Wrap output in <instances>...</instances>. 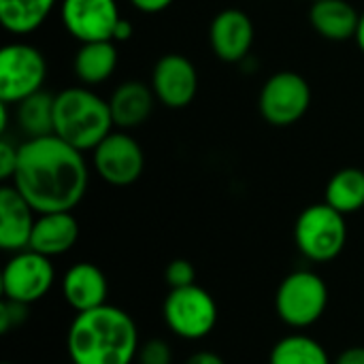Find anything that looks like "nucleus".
I'll return each instance as SVG.
<instances>
[{"label":"nucleus","mask_w":364,"mask_h":364,"mask_svg":"<svg viewBox=\"0 0 364 364\" xmlns=\"http://www.w3.org/2000/svg\"><path fill=\"white\" fill-rule=\"evenodd\" d=\"M87 183L90 166L85 154L60 136L26 139L19 145L11 186L17 188L36 213L73 211L83 200Z\"/></svg>","instance_id":"nucleus-1"},{"label":"nucleus","mask_w":364,"mask_h":364,"mask_svg":"<svg viewBox=\"0 0 364 364\" xmlns=\"http://www.w3.org/2000/svg\"><path fill=\"white\" fill-rule=\"evenodd\" d=\"M139 328L132 316L115 305L77 314L66 333L73 364H132L139 356Z\"/></svg>","instance_id":"nucleus-2"},{"label":"nucleus","mask_w":364,"mask_h":364,"mask_svg":"<svg viewBox=\"0 0 364 364\" xmlns=\"http://www.w3.org/2000/svg\"><path fill=\"white\" fill-rule=\"evenodd\" d=\"M115 130L109 100L90 87H66L55 94L53 105V134L79 151H94V147Z\"/></svg>","instance_id":"nucleus-3"},{"label":"nucleus","mask_w":364,"mask_h":364,"mask_svg":"<svg viewBox=\"0 0 364 364\" xmlns=\"http://www.w3.org/2000/svg\"><path fill=\"white\" fill-rule=\"evenodd\" d=\"M328 307L326 282L307 269L288 273L275 294V311L279 320L294 328L305 331L322 320Z\"/></svg>","instance_id":"nucleus-4"},{"label":"nucleus","mask_w":364,"mask_h":364,"mask_svg":"<svg viewBox=\"0 0 364 364\" xmlns=\"http://www.w3.org/2000/svg\"><path fill=\"white\" fill-rule=\"evenodd\" d=\"M348 241L346 215L328 203H318L301 211L294 224V243L311 262L335 260Z\"/></svg>","instance_id":"nucleus-5"},{"label":"nucleus","mask_w":364,"mask_h":364,"mask_svg":"<svg viewBox=\"0 0 364 364\" xmlns=\"http://www.w3.org/2000/svg\"><path fill=\"white\" fill-rule=\"evenodd\" d=\"M162 318L168 331L186 341H200L218 326V303L198 284L168 290L162 303Z\"/></svg>","instance_id":"nucleus-6"},{"label":"nucleus","mask_w":364,"mask_h":364,"mask_svg":"<svg viewBox=\"0 0 364 364\" xmlns=\"http://www.w3.org/2000/svg\"><path fill=\"white\" fill-rule=\"evenodd\" d=\"M47 60L38 47L15 41L0 49V100L17 105L43 90Z\"/></svg>","instance_id":"nucleus-7"},{"label":"nucleus","mask_w":364,"mask_h":364,"mask_svg":"<svg viewBox=\"0 0 364 364\" xmlns=\"http://www.w3.org/2000/svg\"><path fill=\"white\" fill-rule=\"evenodd\" d=\"M55 284V269L51 258L34 252L23 250L11 254L2 269V296L21 305H34L49 294Z\"/></svg>","instance_id":"nucleus-8"},{"label":"nucleus","mask_w":364,"mask_h":364,"mask_svg":"<svg viewBox=\"0 0 364 364\" xmlns=\"http://www.w3.org/2000/svg\"><path fill=\"white\" fill-rule=\"evenodd\" d=\"M260 113L267 124L286 128L305 117L311 107V87L307 79L292 70L271 75L258 98Z\"/></svg>","instance_id":"nucleus-9"},{"label":"nucleus","mask_w":364,"mask_h":364,"mask_svg":"<svg viewBox=\"0 0 364 364\" xmlns=\"http://www.w3.org/2000/svg\"><path fill=\"white\" fill-rule=\"evenodd\" d=\"M92 168L96 175L115 188H126L139 181L145 171V154L134 136L126 130H113L92 151Z\"/></svg>","instance_id":"nucleus-10"},{"label":"nucleus","mask_w":364,"mask_h":364,"mask_svg":"<svg viewBox=\"0 0 364 364\" xmlns=\"http://www.w3.org/2000/svg\"><path fill=\"white\" fill-rule=\"evenodd\" d=\"M60 19L73 38L94 43L113 41L122 15L117 0H60Z\"/></svg>","instance_id":"nucleus-11"},{"label":"nucleus","mask_w":364,"mask_h":364,"mask_svg":"<svg viewBox=\"0 0 364 364\" xmlns=\"http://www.w3.org/2000/svg\"><path fill=\"white\" fill-rule=\"evenodd\" d=\"M149 85L160 105L168 109H186L196 96L198 73L186 55L166 53L156 62Z\"/></svg>","instance_id":"nucleus-12"},{"label":"nucleus","mask_w":364,"mask_h":364,"mask_svg":"<svg viewBox=\"0 0 364 364\" xmlns=\"http://www.w3.org/2000/svg\"><path fill=\"white\" fill-rule=\"evenodd\" d=\"M254 36H256L254 21L241 9L220 11L209 28V43L213 53L228 64L243 62L250 55Z\"/></svg>","instance_id":"nucleus-13"},{"label":"nucleus","mask_w":364,"mask_h":364,"mask_svg":"<svg viewBox=\"0 0 364 364\" xmlns=\"http://www.w3.org/2000/svg\"><path fill=\"white\" fill-rule=\"evenodd\" d=\"M36 215L38 213L17 192V188L4 183L0 188V247L9 254L28 250Z\"/></svg>","instance_id":"nucleus-14"},{"label":"nucleus","mask_w":364,"mask_h":364,"mask_svg":"<svg viewBox=\"0 0 364 364\" xmlns=\"http://www.w3.org/2000/svg\"><path fill=\"white\" fill-rule=\"evenodd\" d=\"M64 303L75 311H92L96 307L107 305L109 299V282L100 267L94 262H75L60 282Z\"/></svg>","instance_id":"nucleus-15"},{"label":"nucleus","mask_w":364,"mask_h":364,"mask_svg":"<svg viewBox=\"0 0 364 364\" xmlns=\"http://www.w3.org/2000/svg\"><path fill=\"white\" fill-rule=\"evenodd\" d=\"M79 239V222L73 211L38 213L32 230L30 247L47 258L68 254Z\"/></svg>","instance_id":"nucleus-16"},{"label":"nucleus","mask_w":364,"mask_h":364,"mask_svg":"<svg viewBox=\"0 0 364 364\" xmlns=\"http://www.w3.org/2000/svg\"><path fill=\"white\" fill-rule=\"evenodd\" d=\"M154 105H156V94L151 85L136 79L119 83L109 98L111 117L117 130H132L145 124L154 111Z\"/></svg>","instance_id":"nucleus-17"},{"label":"nucleus","mask_w":364,"mask_h":364,"mask_svg":"<svg viewBox=\"0 0 364 364\" xmlns=\"http://www.w3.org/2000/svg\"><path fill=\"white\" fill-rule=\"evenodd\" d=\"M309 21L322 38L339 43L356 36L360 13L348 0H314Z\"/></svg>","instance_id":"nucleus-18"},{"label":"nucleus","mask_w":364,"mask_h":364,"mask_svg":"<svg viewBox=\"0 0 364 364\" xmlns=\"http://www.w3.org/2000/svg\"><path fill=\"white\" fill-rule=\"evenodd\" d=\"M117 68L115 41L81 43L75 53V75L83 85H100L113 77Z\"/></svg>","instance_id":"nucleus-19"},{"label":"nucleus","mask_w":364,"mask_h":364,"mask_svg":"<svg viewBox=\"0 0 364 364\" xmlns=\"http://www.w3.org/2000/svg\"><path fill=\"white\" fill-rule=\"evenodd\" d=\"M60 0H0V23L11 34L38 30Z\"/></svg>","instance_id":"nucleus-20"},{"label":"nucleus","mask_w":364,"mask_h":364,"mask_svg":"<svg viewBox=\"0 0 364 364\" xmlns=\"http://www.w3.org/2000/svg\"><path fill=\"white\" fill-rule=\"evenodd\" d=\"M326 203L343 215L364 207V171L348 166L337 171L326 186Z\"/></svg>","instance_id":"nucleus-21"},{"label":"nucleus","mask_w":364,"mask_h":364,"mask_svg":"<svg viewBox=\"0 0 364 364\" xmlns=\"http://www.w3.org/2000/svg\"><path fill=\"white\" fill-rule=\"evenodd\" d=\"M53 105H55V96L47 94L45 90L17 102L15 107H17L19 130L28 139L53 134Z\"/></svg>","instance_id":"nucleus-22"},{"label":"nucleus","mask_w":364,"mask_h":364,"mask_svg":"<svg viewBox=\"0 0 364 364\" xmlns=\"http://www.w3.org/2000/svg\"><path fill=\"white\" fill-rule=\"evenodd\" d=\"M269 364H333V360L320 341L309 335L294 333L273 346Z\"/></svg>","instance_id":"nucleus-23"},{"label":"nucleus","mask_w":364,"mask_h":364,"mask_svg":"<svg viewBox=\"0 0 364 364\" xmlns=\"http://www.w3.org/2000/svg\"><path fill=\"white\" fill-rule=\"evenodd\" d=\"M164 282H166L168 290L188 288V286L196 284V269H194V264L190 260L175 258L164 269Z\"/></svg>","instance_id":"nucleus-24"},{"label":"nucleus","mask_w":364,"mask_h":364,"mask_svg":"<svg viewBox=\"0 0 364 364\" xmlns=\"http://www.w3.org/2000/svg\"><path fill=\"white\" fill-rule=\"evenodd\" d=\"M139 364H173V348L164 339H149L139 348Z\"/></svg>","instance_id":"nucleus-25"},{"label":"nucleus","mask_w":364,"mask_h":364,"mask_svg":"<svg viewBox=\"0 0 364 364\" xmlns=\"http://www.w3.org/2000/svg\"><path fill=\"white\" fill-rule=\"evenodd\" d=\"M28 320V305L4 299L0 303V333L9 335L13 328H19Z\"/></svg>","instance_id":"nucleus-26"},{"label":"nucleus","mask_w":364,"mask_h":364,"mask_svg":"<svg viewBox=\"0 0 364 364\" xmlns=\"http://www.w3.org/2000/svg\"><path fill=\"white\" fill-rule=\"evenodd\" d=\"M19 160V145H13L6 136L0 141V179L6 183L13 179Z\"/></svg>","instance_id":"nucleus-27"},{"label":"nucleus","mask_w":364,"mask_h":364,"mask_svg":"<svg viewBox=\"0 0 364 364\" xmlns=\"http://www.w3.org/2000/svg\"><path fill=\"white\" fill-rule=\"evenodd\" d=\"M175 0H130V4L141 11V13H147V15H154V13H162L166 11Z\"/></svg>","instance_id":"nucleus-28"},{"label":"nucleus","mask_w":364,"mask_h":364,"mask_svg":"<svg viewBox=\"0 0 364 364\" xmlns=\"http://www.w3.org/2000/svg\"><path fill=\"white\" fill-rule=\"evenodd\" d=\"M333 364H364V346H352L343 350Z\"/></svg>","instance_id":"nucleus-29"},{"label":"nucleus","mask_w":364,"mask_h":364,"mask_svg":"<svg viewBox=\"0 0 364 364\" xmlns=\"http://www.w3.org/2000/svg\"><path fill=\"white\" fill-rule=\"evenodd\" d=\"M186 364H226V360L220 356V354H215V352H209V350H198V352H194Z\"/></svg>","instance_id":"nucleus-30"},{"label":"nucleus","mask_w":364,"mask_h":364,"mask_svg":"<svg viewBox=\"0 0 364 364\" xmlns=\"http://www.w3.org/2000/svg\"><path fill=\"white\" fill-rule=\"evenodd\" d=\"M134 34V26H132V21L130 19H119L117 21V26H115V32H113V41L115 43H126V41H130V36Z\"/></svg>","instance_id":"nucleus-31"},{"label":"nucleus","mask_w":364,"mask_h":364,"mask_svg":"<svg viewBox=\"0 0 364 364\" xmlns=\"http://www.w3.org/2000/svg\"><path fill=\"white\" fill-rule=\"evenodd\" d=\"M354 41L358 43L360 51L364 53V13H360V21H358V30H356V36H354Z\"/></svg>","instance_id":"nucleus-32"},{"label":"nucleus","mask_w":364,"mask_h":364,"mask_svg":"<svg viewBox=\"0 0 364 364\" xmlns=\"http://www.w3.org/2000/svg\"><path fill=\"white\" fill-rule=\"evenodd\" d=\"M4 364H13V363H4Z\"/></svg>","instance_id":"nucleus-33"},{"label":"nucleus","mask_w":364,"mask_h":364,"mask_svg":"<svg viewBox=\"0 0 364 364\" xmlns=\"http://www.w3.org/2000/svg\"><path fill=\"white\" fill-rule=\"evenodd\" d=\"M311 2H314V0H311Z\"/></svg>","instance_id":"nucleus-34"}]
</instances>
